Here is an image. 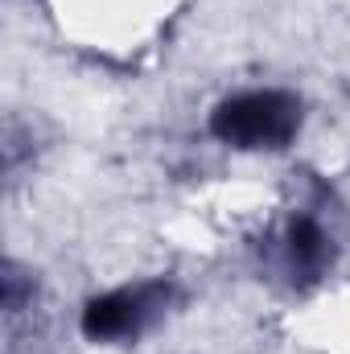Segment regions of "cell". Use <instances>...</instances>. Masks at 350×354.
Segmentation results:
<instances>
[{"label": "cell", "instance_id": "obj_2", "mask_svg": "<svg viewBox=\"0 0 350 354\" xmlns=\"http://www.w3.org/2000/svg\"><path fill=\"white\" fill-rule=\"evenodd\" d=\"M309 124V103L293 87L256 83L235 87L206 111V136L227 153L243 157H280L288 153Z\"/></svg>", "mask_w": 350, "mask_h": 354}, {"label": "cell", "instance_id": "obj_1", "mask_svg": "<svg viewBox=\"0 0 350 354\" xmlns=\"http://www.w3.org/2000/svg\"><path fill=\"white\" fill-rule=\"evenodd\" d=\"M260 272L284 292H313L322 288L342 260V231L338 210H330L326 194L297 198L284 206L256 243Z\"/></svg>", "mask_w": 350, "mask_h": 354}, {"label": "cell", "instance_id": "obj_3", "mask_svg": "<svg viewBox=\"0 0 350 354\" xmlns=\"http://www.w3.org/2000/svg\"><path fill=\"white\" fill-rule=\"evenodd\" d=\"M181 301H185V288L174 272L128 276L111 288L91 292L79 305V334L83 342L103 346V351L136 346L174 317Z\"/></svg>", "mask_w": 350, "mask_h": 354}]
</instances>
